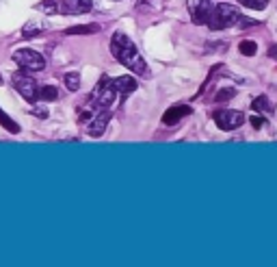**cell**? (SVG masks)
Returning a JSON list of instances; mask_svg holds the SVG:
<instances>
[{"label": "cell", "mask_w": 277, "mask_h": 267, "mask_svg": "<svg viewBox=\"0 0 277 267\" xmlns=\"http://www.w3.org/2000/svg\"><path fill=\"white\" fill-rule=\"evenodd\" d=\"M262 124H264V120H262V117H252V126H254L256 130H260Z\"/></svg>", "instance_id": "603a6c76"}, {"label": "cell", "mask_w": 277, "mask_h": 267, "mask_svg": "<svg viewBox=\"0 0 277 267\" xmlns=\"http://www.w3.org/2000/svg\"><path fill=\"white\" fill-rule=\"evenodd\" d=\"M13 61H16L22 70H28V72H39L46 68V59L44 55H39V52L30 50V48H20L13 52Z\"/></svg>", "instance_id": "3957f363"}, {"label": "cell", "mask_w": 277, "mask_h": 267, "mask_svg": "<svg viewBox=\"0 0 277 267\" xmlns=\"http://www.w3.org/2000/svg\"><path fill=\"white\" fill-rule=\"evenodd\" d=\"M30 111H32V115L42 117V120H46V117H48V109H46V107H39V104H32Z\"/></svg>", "instance_id": "7402d4cb"}, {"label": "cell", "mask_w": 277, "mask_h": 267, "mask_svg": "<svg viewBox=\"0 0 277 267\" xmlns=\"http://www.w3.org/2000/svg\"><path fill=\"white\" fill-rule=\"evenodd\" d=\"M11 83L13 87L18 89V94L26 98L28 102H35L37 100V91H39V85L35 83V78L28 76L26 72H16V74L11 76Z\"/></svg>", "instance_id": "277c9868"}, {"label": "cell", "mask_w": 277, "mask_h": 267, "mask_svg": "<svg viewBox=\"0 0 277 267\" xmlns=\"http://www.w3.org/2000/svg\"><path fill=\"white\" fill-rule=\"evenodd\" d=\"M190 107H186V104H176V107H169L167 111H164L162 115V124H167V126H174V124H178L182 120V117L190 115Z\"/></svg>", "instance_id": "9c48e42d"}, {"label": "cell", "mask_w": 277, "mask_h": 267, "mask_svg": "<svg viewBox=\"0 0 277 267\" xmlns=\"http://www.w3.org/2000/svg\"><path fill=\"white\" fill-rule=\"evenodd\" d=\"M110 52H113V57L130 72H136L138 76L150 74L148 63L138 55V48L134 46V42H130V37H126L124 33H115L113 35V39H110Z\"/></svg>", "instance_id": "6da1fadb"}, {"label": "cell", "mask_w": 277, "mask_h": 267, "mask_svg": "<svg viewBox=\"0 0 277 267\" xmlns=\"http://www.w3.org/2000/svg\"><path fill=\"white\" fill-rule=\"evenodd\" d=\"M113 87L120 91V94L128 96V94H132V91H136L138 83H136V78H132L130 74H126V76H117L115 81H113Z\"/></svg>", "instance_id": "8fae6325"}, {"label": "cell", "mask_w": 277, "mask_h": 267, "mask_svg": "<svg viewBox=\"0 0 277 267\" xmlns=\"http://www.w3.org/2000/svg\"><path fill=\"white\" fill-rule=\"evenodd\" d=\"M238 18L240 13L234 5L230 3H219L212 7V13L208 18V29L210 31H223V29H230V26L238 24Z\"/></svg>", "instance_id": "7a4b0ae2"}, {"label": "cell", "mask_w": 277, "mask_h": 267, "mask_svg": "<svg viewBox=\"0 0 277 267\" xmlns=\"http://www.w3.org/2000/svg\"><path fill=\"white\" fill-rule=\"evenodd\" d=\"M94 98H96L98 107H102V109H108L115 104L117 89L113 87V81H110L108 76H102V83L98 85V89L94 91Z\"/></svg>", "instance_id": "8992f818"}, {"label": "cell", "mask_w": 277, "mask_h": 267, "mask_svg": "<svg viewBox=\"0 0 277 267\" xmlns=\"http://www.w3.org/2000/svg\"><path fill=\"white\" fill-rule=\"evenodd\" d=\"M44 29H46V24H39V22H26L24 24V29H22V35L24 37H37L39 33H44Z\"/></svg>", "instance_id": "9a60e30c"}, {"label": "cell", "mask_w": 277, "mask_h": 267, "mask_svg": "<svg viewBox=\"0 0 277 267\" xmlns=\"http://www.w3.org/2000/svg\"><path fill=\"white\" fill-rule=\"evenodd\" d=\"M37 98L44 102H50V100H56L58 98V91H56V87H52V85H46V87H39Z\"/></svg>", "instance_id": "5bb4252c"}, {"label": "cell", "mask_w": 277, "mask_h": 267, "mask_svg": "<svg viewBox=\"0 0 277 267\" xmlns=\"http://www.w3.org/2000/svg\"><path fill=\"white\" fill-rule=\"evenodd\" d=\"M252 109L258 111V113H271V111H273V107H271V102H268L266 96L254 98V100H252Z\"/></svg>", "instance_id": "4fadbf2b"}, {"label": "cell", "mask_w": 277, "mask_h": 267, "mask_svg": "<svg viewBox=\"0 0 277 267\" xmlns=\"http://www.w3.org/2000/svg\"><path fill=\"white\" fill-rule=\"evenodd\" d=\"M242 7H247V9H254V11H262L266 9V3L268 0H238Z\"/></svg>", "instance_id": "d6986e66"}, {"label": "cell", "mask_w": 277, "mask_h": 267, "mask_svg": "<svg viewBox=\"0 0 277 267\" xmlns=\"http://www.w3.org/2000/svg\"><path fill=\"white\" fill-rule=\"evenodd\" d=\"M106 124H108V113H94L89 120V126H87V133L91 137H102L104 130H106Z\"/></svg>", "instance_id": "30bf717a"}, {"label": "cell", "mask_w": 277, "mask_h": 267, "mask_svg": "<svg viewBox=\"0 0 277 267\" xmlns=\"http://www.w3.org/2000/svg\"><path fill=\"white\" fill-rule=\"evenodd\" d=\"M245 122V115L234 109H216L214 111V124L221 130H234Z\"/></svg>", "instance_id": "5b68a950"}, {"label": "cell", "mask_w": 277, "mask_h": 267, "mask_svg": "<svg viewBox=\"0 0 277 267\" xmlns=\"http://www.w3.org/2000/svg\"><path fill=\"white\" fill-rule=\"evenodd\" d=\"M0 126H2L4 130H9V133H13V135H18V133H20V126H18V124L11 120L9 115L4 113L2 109H0Z\"/></svg>", "instance_id": "2e32d148"}, {"label": "cell", "mask_w": 277, "mask_h": 267, "mask_svg": "<svg viewBox=\"0 0 277 267\" xmlns=\"http://www.w3.org/2000/svg\"><path fill=\"white\" fill-rule=\"evenodd\" d=\"M63 83L70 91H78V87H80V76H78V72H68V74L63 76Z\"/></svg>", "instance_id": "e0dca14e"}, {"label": "cell", "mask_w": 277, "mask_h": 267, "mask_svg": "<svg viewBox=\"0 0 277 267\" xmlns=\"http://www.w3.org/2000/svg\"><path fill=\"white\" fill-rule=\"evenodd\" d=\"M212 0H188L190 18L195 24H208V18L212 13Z\"/></svg>", "instance_id": "52a82bcc"}, {"label": "cell", "mask_w": 277, "mask_h": 267, "mask_svg": "<svg viewBox=\"0 0 277 267\" xmlns=\"http://www.w3.org/2000/svg\"><path fill=\"white\" fill-rule=\"evenodd\" d=\"M100 31V24H78L65 29V35H91V33Z\"/></svg>", "instance_id": "7c38bea8"}, {"label": "cell", "mask_w": 277, "mask_h": 267, "mask_svg": "<svg viewBox=\"0 0 277 267\" xmlns=\"http://www.w3.org/2000/svg\"><path fill=\"white\" fill-rule=\"evenodd\" d=\"M138 3H141V5H145V3H150V0H138Z\"/></svg>", "instance_id": "d4e9b609"}, {"label": "cell", "mask_w": 277, "mask_h": 267, "mask_svg": "<svg viewBox=\"0 0 277 267\" xmlns=\"http://www.w3.org/2000/svg\"><path fill=\"white\" fill-rule=\"evenodd\" d=\"M268 57L277 61V46H271V48H268Z\"/></svg>", "instance_id": "cb8c5ba5"}, {"label": "cell", "mask_w": 277, "mask_h": 267, "mask_svg": "<svg viewBox=\"0 0 277 267\" xmlns=\"http://www.w3.org/2000/svg\"><path fill=\"white\" fill-rule=\"evenodd\" d=\"M238 52L245 57H254L256 52H258V44L252 42V39H242V42L238 44Z\"/></svg>", "instance_id": "ac0fdd59"}, {"label": "cell", "mask_w": 277, "mask_h": 267, "mask_svg": "<svg viewBox=\"0 0 277 267\" xmlns=\"http://www.w3.org/2000/svg\"><path fill=\"white\" fill-rule=\"evenodd\" d=\"M39 11L44 13H58V3H54V0H46L44 5H37Z\"/></svg>", "instance_id": "44dd1931"}, {"label": "cell", "mask_w": 277, "mask_h": 267, "mask_svg": "<svg viewBox=\"0 0 277 267\" xmlns=\"http://www.w3.org/2000/svg\"><path fill=\"white\" fill-rule=\"evenodd\" d=\"M234 96H236V89H232V87H226V89L216 91L214 100H216V102H226V100H230V98H234Z\"/></svg>", "instance_id": "ffe728a7"}, {"label": "cell", "mask_w": 277, "mask_h": 267, "mask_svg": "<svg viewBox=\"0 0 277 267\" xmlns=\"http://www.w3.org/2000/svg\"><path fill=\"white\" fill-rule=\"evenodd\" d=\"M94 9V0H63L58 5V13H70V16H82Z\"/></svg>", "instance_id": "ba28073f"}]
</instances>
